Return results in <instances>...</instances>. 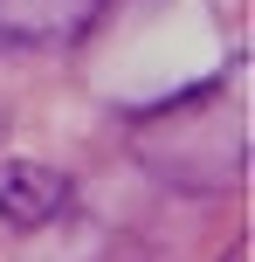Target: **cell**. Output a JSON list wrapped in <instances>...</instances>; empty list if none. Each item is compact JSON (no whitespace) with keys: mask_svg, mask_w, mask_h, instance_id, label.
<instances>
[{"mask_svg":"<svg viewBox=\"0 0 255 262\" xmlns=\"http://www.w3.org/2000/svg\"><path fill=\"white\" fill-rule=\"evenodd\" d=\"M110 0H0V49H41L76 41Z\"/></svg>","mask_w":255,"mask_h":262,"instance_id":"6da1fadb","label":"cell"},{"mask_svg":"<svg viewBox=\"0 0 255 262\" xmlns=\"http://www.w3.org/2000/svg\"><path fill=\"white\" fill-rule=\"evenodd\" d=\"M62 200H69V180L35 166V159H14L0 172V221H14V228H41L49 214H62Z\"/></svg>","mask_w":255,"mask_h":262,"instance_id":"7a4b0ae2","label":"cell"}]
</instances>
